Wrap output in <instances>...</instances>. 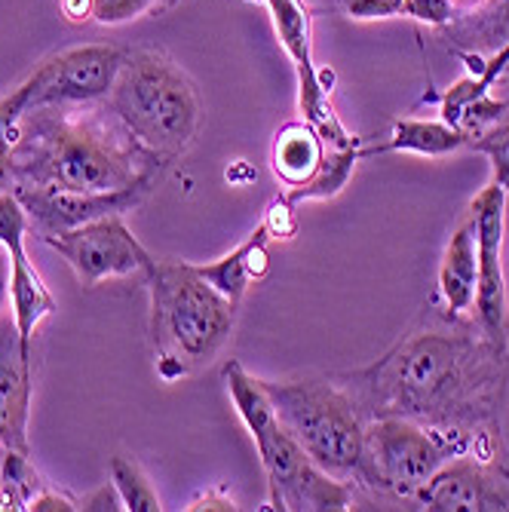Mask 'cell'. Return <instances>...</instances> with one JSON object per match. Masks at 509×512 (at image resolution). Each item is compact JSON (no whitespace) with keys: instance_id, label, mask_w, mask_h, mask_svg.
<instances>
[{"instance_id":"obj_1","label":"cell","mask_w":509,"mask_h":512,"mask_svg":"<svg viewBox=\"0 0 509 512\" xmlns=\"http://www.w3.org/2000/svg\"><path fill=\"white\" fill-rule=\"evenodd\" d=\"M335 381L359 414L405 417L427 427L497 430L509 381V347L491 341L470 316H451L448 329L405 335L378 362L344 371Z\"/></svg>"},{"instance_id":"obj_2","label":"cell","mask_w":509,"mask_h":512,"mask_svg":"<svg viewBox=\"0 0 509 512\" xmlns=\"http://www.w3.org/2000/svg\"><path fill=\"white\" fill-rule=\"evenodd\" d=\"M108 111L89 105L31 108L13 142V188L120 191L157 181L169 166L142 148Z\"/></svg>"},{"instance_id":"obj_3","label":"cell","mask_w":509,"mask_h":512,"mask_svg":"<svg viewBox=\"0 0 509 512\" xmlns=\"http://www.w3.org/2000/svg\"><path fill=\"white\" fill-rule=\"evenodd\" d=\"M145 283L151 295L148 332L157 378L175 384L197 375L230 341L237 304L218 295L194 264L175 258H154Z\"/></svg>"},{"instance_id":"obj_4","label":"cell","mask_w":509,"mask_h":512,"mask_svg":"<svg viewBox=\"0 0 509 512\" xmlns=\"http://www.w3.org/2000/svg\"><path fill=\"white\" fill-rule=\"evenodd\" d=\"M108 111L163 163L188 151L203 123V102L194 80L160 50H138L123 59L108 92Z\"/></svg>"},{"instance_id":"obj_5","label":"cell","mask_w":509,"mask_h":512,"mask_svg":"<svg viewBox=\"0 0 509 512\" xmlns=\"http://www.w3.org/2000/svg\"><path fill=\"white\" fill-rule=\"evenodd\" d=\"M224 384L234 402L240 421L246 424L261 467L267 476V497L270 509L276 512H344L353 506L350 482H341L319 470L307 457V451L286 433V427L276 421L270 399L264 396L255 375L240 365H224Z\"/></svg>"},{"instance_id":"obj_6","label":"cell","mask_w":509,"mask_h":512,"mask_svg":"<svg viewBox=\"0 0 509 512\" xmlns=\"http://www.w3.org/2000/svg\"><path fill=\"white\" fill-rule=\"evenodd\" d=\"M276 421L307 451L319 470L359 485L365 454V417L335 378H258Z\"/></svg>"},{"instance_id":"obj_7","label":"cell","mask_w":509,"mask_h":512,"mask_svg":"<svg viewBox=\"0 0 509 512\" xmlns=\"http://www.w3.org/2000/svg\"><path fill=\"white\" fill-rule=\"evenodd\" d=\"M473 445L476 436L464 430L427 427L405 417H375L365 424L359 485L411 500L448 460L467 454Z\"/></svg>"},{"instance_id":"obj_8","label":"cell","mask_w":509,"mask_h":512,"mask_svg":"<svg viewBox=\"0 0 509 512\" xmlns=\"http://www.w3.org/2000/svg\"><path fill=\"white\" fill-rule=\"evenodd\" d=\"M411 500L430 512L509 509V460L497 442V430L479 433L467 454L448 460Z\"/></svg>"},{"instance_id":"obj_9","label":"cell","mask_w":509,"mask_h":512,"mask_svg":"<svg viewBox=\"0 0 509 512\" xmlns=\"http://www.w3.org/2000/svg\"><path fill=\"white\" fill-rule=\"evenodd\" d=\"M276 37H280L286 56L295 65L298 74V108L304 114L307 123L316 126V132L326 138L329 148H347L362 142L359 135H353L335 105H332V80L326 83V77H332V71L319 68L313 59V19H310V7L304 0H264Z\"/></svg>"},{"instance_id":"obj_10","label":"cell","mask_w":509,"mask_h":512,"mask_svg":"<svg viewBox=\"0 0 509 512\" xmlns=\"http://www.w3.org/2000/svg\"><path fill=\"white\" fill-rule=\"evenodd\" d=\"M43 243L68 261L83 286H99L105 279L145 276L154 264V255L135 240L123 215L71 227L65 234L46 237Z\"/></svg>"},{"instance_id":"obj_11","label":"cell","mask_w":509,"mask_h":512,"mask_svg":"<svg viewBox=\"0 0 509 512\" xmlns=\"http://www.w3.org/2000/svg\"><path fill=\"white\" fill-rule=\"evenodd\" d=\"M123 53L108 43L74 46L56 53L22 80L28 111L46 105H92L105 99L123 65Z\"/></svg>"},{"instance_id":"obj_12","label":"cell","mask_w":509,"mask_h":512,"mask_svg":"<svg viewBox=\"0 0 509 512\" xmlns=\"http://www.w3.org/2000/svg\"><path fill=\"white\" fill-rule=\"evenodd\" d=\"M506 188L488 181L473 197L470 215L476 224V258H479V289L473 319L482 332L509 347V298L503 273V237H506Z\"/></svg>"},{"instance_id":"obj_13","label":"cell","mask_w":509,"mask_h":512,"mask_svg":"<svg viewBox=\"0 0 509 512\" xmlns=\"http://www.w3.org/2000/svg\"><path fill=\"white\" fill-rule=\"evenodd\" d=\"M157 181H142V184H129L120 191H50V188H13L19 197L28 227L40 240L65 234L71 227L99 221L108 215H126L138 209L148 194L154 191Z\"/></svg>"},{"instance_id":"obj_14","label":"cell","mask_w":509,"mask_h":512,"mask_svg":"<svg viewBox=\"0 0 509 512\" xmlns=\"http://www.w3.org/2000/svg\"><path fill=\"white\" fill-rule=\"evenodd\" d=\"M28 215L13 191L0 194V246L7 249L13 276H10V304H13V322L19 332V347L25 359H34V332L37 325L53 316L56 298L46 289L43 276L31 264L25 252V237H28Z\"/></svg>"},{"instance_id":"obj_15","label":"cell","mask_w":509,"mask_h":512,"mask_svg":"<svg viewBox=\"0 0 509 512\" xmlns=\"http://www.w3.org/2000/svg\"><path fill=\"white\" fill-rule=\"evenodd\" d=\"M34 396V359L22 356L19 332L10 316H0V445L28 448V414Z\"/></svg>"},{"instance_id":"obj_16","label":"cell","mask_w":509,"mask_h":512,"mask_svg":"<svg viewBox=\"0 0 509 512\" xmlns=\"http://www.w3.org/2000/svg\"><path fill=\"white\" fill-rule=\"evenodd\" d=\"M267 243H270L267 227L258 224L234 252H227V255H221L215 261H206V264H194V270L206 279V283L218 295H224L230 304L240 307L249 286H255L258 279H264L267 270H270Z\"/></svg>"},{"instance_id":"obj_17","label":"cell","mask_w":509,"mask_h":512,"mask_svg":"<svg viewBox=\"0 0 509 512\" xmlns=\"http://www.w3.org/2000/svg\"><path fill=\"white\" fill-rule=\"evenodd\" d=\"M476 289H479V258H476V224L473 215L460 224L439 267V298L451 316H473L476 310Z\"/></svg>"},{"instance_id":"obj_18","label":"cell","mask_w":509,"mask_h":512,"mask_svg":"<svg viewBox=\"0 0 509 512\" xmlns=\"http://www.w3.org/2000/svg\"><path fill=\"white\" fill-rule=\"evenodd\" d=\"M470 148V135L445 120H418L405 117L393 123V132L378 145H362L359 160L384 157V154H418V157H451L457 151Z\"/></svg>"},{"instance_id":"obj_19","label":"cell","mask_w":509,"mask_h":512,"mask_svg":"<svg viewBox=\"0 0 509 512\" xmlns=\"http://www.w3.org/2000/svg\"><path fill=\"white\" fill-rule=\"evenodd\" d=\"M326 151V138L316 132L313 123L292 120L273 135L270 169L286 188H301V184H307L316 175V169L326 160Z\"/></svg>"},{"instance_id":"obj_20","label":"cell","mask_w":509,"mask_h":512,"mask_svg":"<svg viewBox=\"0 0 509 512\" xmlns=\"http://www.w3.org/2000/svg\"><path fill=\"white\" fill-rule=\"evenodd\" d=\"M451 46L460 53H497L509 43V0H479L460 22H448Z\"/></svg>"},{"instance_id":"obj_21","label":"cell","mask_w":509,"mask_h":512,"mask_svg":"<svg viewBox=\"0 0 509 512\" xmlns=\"http://www.w3.org/2000/svg\"><path fill=\"white\" fill-rule=\"evenodd\" d=\"M359 148H362V142L347 145V148H329L326 160H322V166L316 169V175L307 184L283 191L286 200L301 206L307 200H332V197H338L347 188V181H350V175H353V169L359 163Z\"/></svg>"},{"instance_id":"obj_22","label":"cell","mask_w":509,"mask_h":512,"mask_svg":"<svg viewBox=\"0 0 509 512\" xmlns=\"http://www.w3.org/2000/svg\"><path fill=\"white\" fill-rule=\"evenodd\" d=\"M43 479L34 470L31 454L4 448L0 454V509L7 512H22L31 509L34 497L43 491Z\"/></svg>"},{"instance_id":"obj_23","label":"cell","mask_w":509,"mask_h":512,"mask_svg":"<svg viewBox=\"0 0 509 512\" xmlns=\"http://www.w3.org/2000/svg\"><path fill=\"white\" fill-rule=\"evenodd\" d=\"M108 476H111V485H114L123 509H129V512H160L163 509V503H160L157 491L151 488L145 470L138 467L132 457L114 454L108 460Z\"/></svg>"},{"instance_id":"obj_24","label":"cell","mask_w":509,"mask_h":512,"mask_svg":"<svg viewBox=\"0 0 509 512\" xmlns=\"http://www.w3.org/2000/svg\"><path fill=\"white\" fill-rule=\"evenodd\" d=\"M28 111V99H25V89L22 83L10 92V96L0 99V194L13 191V142H16V132H19V120Z\"/></svg>"},{"instance_id":"obj_25","label":"cell","mask_w":509,"mask_h":512,"mask_svg":"<svg viewBox=\"0 0 509 512\" xmlns=\"http://www.w3.org/2000/svg\"><path fill=\"white\" fill-rule=\"evenodd\" d=\"M470 148L491 160V181L509 191V111L494 126L473 135Z\"/></svg>"},{"instance_id":"obj_26","label":"cell","mask_w":509,"mask_h":512,"mask_svg":"<svg viewBox=\"0 0 509 512\" xmlns=\"http://www.w3.org/2000/svg\"><path fill=\"white\" fill-rule=\"evenodd\" d=\"M178 0H92V22L99 25H126L145 16L166 13Z\"/></svg>"},{"instance_id":"obj_27","label":"cell","mask_w":509,"mask_h":512,"mask_svg":"<svg viewBox=\"0 0 509 512\" xmlns=\"http://www.w3.org/2000/svg\"><path fill=\"white\" fill-rule=\"evenodd\" d=\"M267 227V234L270 240H292L298 234V227H301V218H298V206L292 200H286V194L276 197L267 212H264V221Z\"/></svg>"},{"instance_id":"obj_28","label":"cell","mask_w":509,"mask_h":512,"mask_svg":"<svg viewBox=\"0 0 509 512\" xmlns=\"http://www.w3.org/2000/svg\"><path fill=\"white\" fill-rule=\"evenodd\" d=\"M402 16L442 28L454 22V0H402Z\"/></svg>"},{"instance_id":"obj_29","label":"cell","mask_w":509,"mask_h":512,"mask_svg":"<svg viewBox=\"0 0 509 512\" xmlns=\"http://www.w3.org/2000/svg\"><path fill=\"white\" fill-rule=\"evenodd\" d=\"M344 13L356 22L368 19H393L402 16V0H338Z\"/></svg>"},{"instance_id":"obj_30","label":"cell","mask_w":509,"mask_h":512,"mask_svg":"<svg viewBox=\"0 0 509 512\" xmlns=\"http://www.w3.org/2000/svg\"><path fill=\"white\" fill-rule=\"evenodd\" d=\"M71 509H80V500H71L53 488H43L31 503V512H71Z\"/></svg>"},{"instance_id":"obj_31","label":"cell","mask_w":509,"mask_h":512,"mask_svg":"<svg viewBox=\"0 0 509 512\" xmlns=\"http://www.w3.org/2000/svg\"><path fill=\"white\" fill-rule=\"evenodd\" d=\"M191 512H200V509H221V512H234V509H240L234 500L230 497H224L221 491H209V494H203V497H197V500H191V506H188Z\"/></svg>"},{"instance_id":"obj_32","label":"cell","mask_w":509,"mask_h":512,"mask_svg":"<svg viewBox=\"0 0 509 512\" xmlns=\"http://www.w3.org/2000/svg\"><path fill=\"white\" fill-rule=\"evenodd\" d=\"M59 7L68 22H89L92 19V0H59Z\"/></svg>"},{"instance_id":"obj_33","label":"cell","mask_w":509,"mask_h":512,"mask_svg":"<svg viewBox=\"0 0 509 512\" xmlns=\"http://www.w3.org/2000/svg\"><path fill=\"white\" fill-rule=\"evenodd\" d=\"M80 509H123V506H120V497H111V491L102 488V491H96L92 497H83L80 500Z\"/></svg>"},{"instance_id":"obj_34","label":"cell","mask_w":509,"mask_h":512,"mask_svg":"<svg viewBox=\"0 0 509 512\" xmlns=\"http://www.w3.org/2000/svg\"><path fill=\"white\" fill-rule=\"evenodd\" d=\"M494 96L509 102V65H506V68L500 71V77L494 80Z\"/></svg>"},{"instance_id":"obj_35","label":"cell","mask_w":509,"mask_h":512,"mask_svg":"<svg viewBox=\"0 0 509 512\" xmlns=\"http://www.w3.org/2000/svg\"><path fill=\"white\" fill-rule=\"evenodd\" d=\"M7 283H4V273H0V307H4V301H7Z\"/></svg>"},{"instance_id":"obj_36","label":"cell","mask_w":509,"mask_h":512,"mask_svg":"<svg viewBox=\"0 0 509 512\" xmlns=\"http://www.w3.org/2000/svg\"><path fill=\"white\" fill-rule=\"evenodd\" d=\"M464 4H479V0H464Z\"/></svg>"}]
</instances>
